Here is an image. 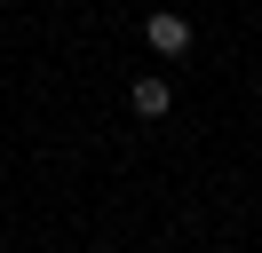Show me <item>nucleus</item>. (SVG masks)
Here are the masks:
<instances>
[{
  "label": "nucleus",
  "instance_id": "nucleus-1",
  "mask_svg": "<svg viewBox=\"0 0 262 253\" xmlns=\"http://www.w3.org/2000/svg\"><path fill=\"white\" fill-rule=\"evenodd\" d=\"M143 40L159 47V56H191V16L183 8H151L143 16Z\"/></svg>",
  "mask_w": 262,
  "mask_h": 253
},
{
  "label": "nucleus",
  "instance_id": "nucleus-2",
  "mask_svg": "<svg viewBox=\"0 0 262 253\" xmlns=\"http://www.w3.org/2000/svg\"><path fill=\"white\" fill-rule=\"evenodd\" d=\"M167 103H175V87H167L159 71H143V79L127 87V111H135V119H167Z\"/></svg>",
  "mask_w": 262,
  "mask_h": 253
}]
</instances>
